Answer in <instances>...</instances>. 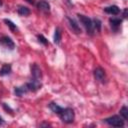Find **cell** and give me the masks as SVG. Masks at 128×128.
<instances>
[{
    "label": "cell",
    "instance_id": "cell-1",
    "mask_svg": "<svg viewBox=\"0 0 128 128\" xmlns=\"http://www.w3.org/2000/svg\"><path fill=\"white\" fill-rule=\"evenodd\" d=\"M78 18H79L80 22L83 24V26L85 27L87 33H89L90 35H92V34H93V31H94V27H93V22H92V20H91L89 17L84 16V15H80V14H78Z\"/></svg>",
    "mask_w": 128,
    "mask_h": 128
},
{
    "label": "cell",
    "instance_id": "cell-2",
    "mask_svg": "<svg viewBox=\"0 0 128 128\" xmlns=\"http://www.w3.org/2000/svg\"><path fill=\"white\" fill-rule=\"evenodd\" d=\"M59 116L64 123H72L74 120V111L71 108H65L61 111Z\"/></svg>",
    "mask_w": 128,
    "mask_h": 128
},
{
    "label": "cell",
    "instance_id": "cell-3",
    "mask_svg": "<svg viewBox=\"0 0 128 128\" xmlns=\"http://www.w3.org/2000/svg\"><path fill=\"white\" fill-rule=\"evenodd\" d=\"M104 122H106L107 124H109L111 126H114V127H122L124 125V119L120 116H117V115L106 118L104 120Z\"/></svg>",
    "mask_w": 128,
    "mask_h": 128
},
{
    "label": "cell",
    "instance_id": "cell-4",
    "mask_svg": "<svg viewBox=\"0 0 128 128\" xmlns=\"http://www.w3.org/2000/svg\"><path fill=\"white\" fill-rule=\"evenodd\" d=\"M0 44L3 45L5 48H8L10 50H13L14 47H15V44L14 42L12 41V39L8 36H2L0 37Z\"/></svg>",
    "mask_w": 128,
    "mask_h": 128
},
{
    "label": "cell",
    "instance_id": "cell-5",
    "mask_svg": "<svg viewBox=\"0 0 128 128\" xmlns=\"http://www.w3.org/2000/svg\"><path fill=\"white\" fill-rule=\"evenodd\" d=\"M31 74H32L33 79L40 81L41 76H42V73H41V70H40V68L38 67L37 64H33V65L31 66Z\"/></svg>",
    "mask_w": 128,
    "mask_h": 128
},
{
    "label": "cell",
    "instance_id": "cell-6",
    "mask_svg": "<svg viewBox=\"0 0 128 128\" xmlns=\"http://www.w3.org/2000/svg\"><path fill=\"white\" fill-rule=\"evenodd\" d=\"M26 86H27V88H28L29 91H37L38 89H40L41 83H40L39 80L33 79V80H31L30 82H28V83L26 84Z\"/></svg>",
    "mask_w": 128,
    "mask_h": 128
},
{
    "label": "cell",
    "instance_id": "cell-7",
    "mask_svg": "<svg viewBox=\"0 0 128 128\" xmlns=\"http://www.w3.org/2000/svg\"><path fill=\"white\" fill-rule=\"evenodd\" d=\"M94 76H95L96 80H98L100 82H104V80H105V72L101 67H97L94 70Z\"/></svg>",
    "mask_w": 128,
    "mask_h": 128
},
{
    "label": "cell",
    "instance_id": "cell-8",
    "mask_svg": "<svg viewBox=\"0 0 128 128\" xmlns=\"http://www.w3.org/2000/svg\"><path fill=\"white\" fill-rule=\"evenodd\" d=\"M37 8L41 11H44V12H48L50 10V5L47 1L45 0H41L37 3Z\"/></svg>",
    "mask_w": 128,
    "mask_h": 128
},
{
    "label": "cell",
    "instance_id": "cell-9",
    "mask_svg": "<svg viewBox=\"0 0 128 128\" xmlns=\"http://www.w3.org/2000/svg\"><path fill=\"white\" fill-rule=\"evenodd\" d=\"M104 11L106 13H109V14H112V15H117L120 12V8L118 6H116V5H112V6L105 7L104 8Z\"/></svg>",
    "mask_w": 128,
    "mask_h": 128
},
{
    "label": "cell",
    "instance_id": "cell-10",
    "mask_svg": "<svg viewBox=\"0 0 128 128\" xmlns=\"http://www.w3.org/2000/svg\"><path fill=\"white\" fill-rule=\"evenodd\" d=\"M28 91H29V90H28V88H27L26 84H25L24 86H20V87H15V90H14V92H15V94H16L17 96H22L23 94L27 93Z\"/></svg>",
    "mask_w": 128,
    "mask_h": 128
},
{
    "label": "cell",
    "instance_id": "cell-11",
    "mask_svg": "<svg viewBox=\"0 0 128 128\" xmlns=\"http://www.w3.org/2000/svg\"><path fill=\"white\" fill-rule=\"evenodd\" d=\"M11 72V66L9 64H4L0 69V76H5L10 74Z\"/></svg>",
    "mask_w": 128,
    "mask_h": 128
},
{
    "label": "cell",
    "instance_id": "cell-12",
    "mask_svg": "<svg viewBox=\"0 0 128 128\" xmlns=\"http://www.w3.org/2000/svg\"><path fill=\"white\" fill-rule=\"evenodd\" d=\"M49 108H50V109H51L55 114H58V115H59V114L61 113V111L63 110V108H62V107H60L58 104L53 103V102L49 104Z\"/></svg>",
    "mask_w": 128,
    "mask_h": 128
},
{
    "label": "cell",
    "instance_id": "cell-13",
    "mask_svg": "<svg viewBox=\"0 0 128 128\" xmlns=\"http://www.w3.org/2000/svg\"><path fill=\"white\" fill-rule=\"evenodd\" d=\"M67 19H68V22H69L71 28H72L76 33H80V32H81V29H80V27L78 26V24H77L73 19H71V18H67Z\"/></svg>",
    "mask_w": 128,
    "mask_h": 128
},
{
    "label": "cell",
    "instance_id": "cell-14",
    "mask_svg": "<svg viewBox=\"0 0 128 128\" xmlns=\"http://www.w3.org/2000/svg\"><path fill=\"white\" fill-rule=\"evenodd\" d=\"M18 13L19 15H22V16H27L30 14V10L29 8L25 7V6H19L18 8Z\"/></svg>",
    "mask_w": 128,
    "mask_h": 128
},
{
    "label": "cell",
    "instance_id": "cell-15",
    "mask_svg": "<svg viewBox=\"0 0 128 128\" xmlns=\"http://www.w3.org/2000/svg\"><path fill=\"white\" fill-rule=\"evenodd\" d=\"M109 22H110V24H111V26H112V27L117 28V27H119V26H120V24H121L122 20H121V19H119V18H111V19L109 20Z\"/></svg>",
    "mask_w": 128,
    "mask_h": 128
},
{
    "label": "cell",
    "instance_id": "cell-16",
    "mask_svg": "<svg viewBox=\"0 0 128 128\" xmlns=\"http://www.w3.org/2000/svg\"><path fill=\"white\" fill-rule=\"evenodd\" d=\"M60 40H61V32H60L59 28H56L55 29V33H54V43L59 44Z\"/></svg>",
    "mask_w": 128,
    "mask_h": 128
},
{
    "label": "cell",
    "instance_id": "cell-17",
    "mask_svg": "<svg viewBox=\"0 0 128 128\" xmlns=\"http://www.w3.org/2000/svg\"><path fill=\"white\" fill-rule=\"evenodd\" d=\"M120 115L122 116V118L124 120H127V118H128V109H127L126 106H123L120 109Z\"/></svg>",
    "mask_w": 128,
    "mask_h": 128
},
{
    "label": "cell",
    "instance_id": "cell-18",
    "mask_svg": "<svg viewBox=\"0 0 128 128\" xmlns=\"http://www.w3.org/2000/svg\"><path fill=\"white\" fill-rule=\"evenodd\" d=\"M4 21H5L6 25H7V26H8V27H9V28L12 30V31H16V30L18 29V28H17V26H16V25H15V24H14V23L11 21V20H7V19H5Z\"/></svg>",
    "mask_w": 128,
    "mask_h": 128
},
{
    "label": "cell",
    "instance_id": "cell-19",
    "mask_svg": "<svg viewBox=\"0 0 128 128\" xmlns=\"http://www.w3.org/2000/svg\"><path fill=\"white\" fill-rule=\"evenodd\" d=\"M92 22H93V27H95V28H96V30H97V31H99V30H100V28H101V22H100L98 19H94Z\"/></svg>",
    "mask_w": 128,
    "mask_h": 128
},
{
    "label": "cell",
    "instance_id": "cell-20",
    "mask_svg": "<svg viewBox=\"0 0 128 128\" xmlns=\"http://www.w3.org/2000/svg\"><path fill=\"white\" fill-rule=\"evenodd\" d=\"M38 39H39V42L43 43L44 45H47V44H48V41L46 40V38H45L43 35H38Z\"/></svg>",
    "mask_w": 128,
    "mask_h": 128
},
{
    "label": "cell",
    "instance_id": "cell-21",
    "mask_svg": "<svg viewBox=\"0 0 128 128\" xmlns=\"http://www.w3.org/2000/svg\"><path fill=\"white\" fill-rule=\"evenodd\" d=\"M3 106H4V108H5L6 110H10V111L12 112V109H11L9 106H7V105H6V103H3Z\"/></svg>",
    "mask_w": 128,
    "mask_h": 128
},
{
    "label": "cell",
    "instance_id": "cell-22",
    "mask_svg": "<svg viewBox=\"0 0 128 128\" xmlns=\"http://www.w3.org/2000/svg\"><path fill=\"white\" fill-rule=\"evenodd\" d=\"M3 124H4V120H3V118L0 116V126H1V125H3Z\"/></svg>",
    "mask_w": 128,
    "mask_h": 128
},
{
    "label": "cell",
    "instance_id": "cell-23",
    "mask_svg": "<svg viewBox=\"0 0 128 128\" xmlns=\"http://www.w3.org/2000/svg\"><path fill=\"white\" fill-rule=\"evenodd\" d=\"M27 1H28L29 3H32V4H34V1H33V0H27Z\"/></svg>",
    "mask_w": 128,
    "mask_h": 128
},
{
    "label": "cell",
    "instance_id": "cell-24",
    "mask_svg": "<svg viewBox=\"0 0 128 128\" xmlns=\"http://www.w3.org/2000/svg\"><path fill=\"white\" fill-rule=\"evenodd\" d=\"M1 5H2V1L0 0V7H1Z\"/></svg>",
    "mask_w": 128,
    "mask_h": 128
}]
</instances>
